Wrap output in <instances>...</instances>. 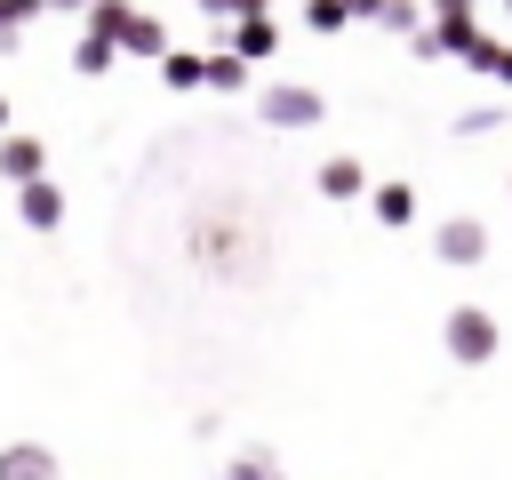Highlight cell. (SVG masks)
Returning a JSON list of instances; mask_svg holds the SVG:
<instances>
[{
  "mask_svg": "<svg viewBox=\"0 0 512 480\" xmlns=\"http://www.w3.org/2000/svg\"><path fill=\"white\" fill-rule=\"evenodd\" d=\"M448 336H456V352H464V360H480V352H488V320H480V312H456V328H448Z\"/></svg>",
  "mask_w": 512,
  "mask_h": 480,
  "instance_id": "cell-1",
  "label": "cell"
},
{
  "mask_svg": "<svg viewBox=\"0 0 512 480\" xmlns=\"http://www.w3.org/2000/svg\"><path fill=\"white\" fill-rule=\"evenodd\" d=\"M0 480H48V456L40 448H16V456H0Z\"/></svg>",
  "mask_w": 512,
  "mask_h": 480,
  "instance_id": "cell-2",
  "label": "cell"
}]
</instances>
